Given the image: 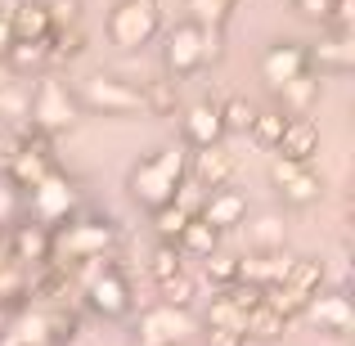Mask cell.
<instances>
[{
	"instance_id": "21",
	"label": "cell",
	"mask_w": 355,
	"mask_h": 346,
	"mask_svg": "<svg viewBox=\"0 0 355 346\" xmlns=\"http://www.w3.org/2000/svg\"><path fill=\"white\" fill-rule=\"evenodd\" d=\"M288 252L284 248H252L248 257H239V279L243 284H257V288H266V284H275L279 275L288 270Z\"/></svg>"
},
{
	"instance_id": "28",
	"label": "cell",
	"mask_w": 355,
	"mask_h": 346,
	"mask_svg": "<svg viewBox=\"0 0 355 346\" xmlns=\"http://www.w3.org/2000/svg\"><path fill=\"white\" fill-rule=\"evenodd\" d=\"M284 126H288V113H284V108H257V117H252L248 135L257 139L261 148H275L279 135H284Z\"/></svg>"
},
{
	"instance_id": "25",
	"label": "cell",
	"mask_w": 355,
	"mask_h": 346,
	"mask_svg": "<svg viewBox=\"0 0 355 346\" xmlns=\"http://www.w3.org/2000/svg\"><path fill=\"white\" fill-rule=\"evenodd\" d=\"M175 248H180L184 257L202 261L207 252H216V248H220V230H216V225H207L202 216H189V220H184V230L175 234Z\"/></svg>"
},
{
	"instance_id": "35",
	"label": "cell",
	"mask_w": 355,
	"mask_h": 346,
	"mask_svg": "<svg viewBox=\"0 0 355 346\" xmlns=\"http://www.w3.org/2000/svg\"><path fill=\"white\" fill-rule=\"evenodd\" d=\"M175 207H184V211H189V216H198V211H202V202H207V189H202V184L198 180H189V175H184V180H180V189H175Z\"/></svg>"
},
{
	"instance_id": "11",
	"label": "cell",
	"mask_w": 355,
	"mask_h": 346,
	"mask_svg": "<svg viewBox=\"0 0 355 346\" xmlns=\"http://www.w3.org/2000/svg\"><path fill=\"white\" fill-rule=\"evenodd\" d=\"M270 184L279 189V198L288 207H311V202L324 198V175L311 162H297V157H284V153L270 162Z\"/></svg>"
},
{
	"instance_id": "23",
	"label": "cell",
	"mask_w": 355,
	"mask_h": 346,
	"mask_svg": "<svg viewBox=\"0 0 355 346\" xmlns=\"http://www.w3.org/2000/svg\"><path fill=\"white\" fill-rule=\"evenodd\" d=\"M9 23H14L18 41H36V36H50V9H45V0H14Z\"/></svg>"
},
{
	"instance_id": "41",
	"label": "cell",
	"mask_w": 355,
	"mask_h": 346,
	"mask_svg": "<svg viewBox=\"0 0 355 346\" xmlns=\"http://www.w3.org/2000/svg\"><path fill=\"white\" fill-rule=\"evenodd\" d=\"M9 41H14V23H9V9H0V54L9 50Z\"/></svg>"
},
{
	"instance_id": "24",
	"label": "cell",
	"mask_w": 355,
	"mask_h": 346,
	"mask_svg": "<svg viewBox=\"0 0 355 346\" xmlns=\"http://www.w3.org/2000/svg\"><path fill=\"white\" fill-rule=\"evenodd\" d=\"M315 99H320V77H315V72H302V77H293V81L279 86V108H284L288 117L311 113Z\"/></svg>"
},
{
	"instance_id": "12",
	"label": "cell",
	"mask_w": 355,
	"mask_h": 346,
	"mask_svg": "<svg viewBox=\"0 0 355 346\" xmlns=\"http://www.w3.org/2000/svg\"><path fill=\"white\" fill-rule=\"evenodd\" d=\"M193 338V315L189 306H171V302H157L139 315L135 324V342H148V346H175Z\"/></svg>"
},
{
	"instance_id": "29",
	"label": "cell",
	"mask_w": 355,
	"mask_h": 346,
	"mask_svg": "<svg viewBox=\"0 0 355 346\" xmlns=\"http://www.w3.org/2000/svg\"><path fill=\"white\" fill-rule=\"evenodd\" d=\"M216 113H220L225 135H248L252 117H257V104H252V99H243V95H230L225 104H216Z\"/></svg>"
},
{
	"instance_id": "36",
	"label": "cell",
	"mask_w": 355,
	"mask_h": 346,
	"mask_svg": "<svg viewBox=\"0 0 355 346\" xmlns=\"http://www.w3.org/2000/svg\"><path fill=\"white\" fill-rule=\"evenodd\" d=\"M252 248H284V225L279 216H261L252 225Z\"/></svg>"
},
{
	"instance_id": "20",
	"label": "cell",
	"mask_w": 355,
	"mask_h": 346,
	"mask_svg": "<svg viewBox=\"0 0 355 346\" xmlns=\"http://www.w3.org/2000/svg\"><path fill=\"white\" fill-rule=\"evenodd\" d=\"M275 153L297 157V162H315V153H320V126L311 121V113L288 117V126H284V135H279Z\"/></svg>"
},
{
	"instance_id": "17",
	"label": "cell",
	"mask_w": 355,
	"mask_h": 346,
	"mask_svg": "<svg viewBox=\"0 0 355 346\" xmlns=\"http://www.w3.org/2000/svg\"><path fill=\"white\" fill-rule=\"evenodd\" d=\"M234 171H239V157L230 153L225 144L193 148V157H189V180H198L202 189H220V184H230Z\"/></svg>"
},
{
	"instance_id": "15",
	"label": "cell",
	"mask_w": 355,
	"mask_h": 346,
	"mask_svg": "<svg viewBox=\"0 0 355 346\" xmlns=\"http://www.w3.org/2000/svg\"><path fill=\"white\" fill-rule=\"evenodd\" d=\"M5 248H9V261H18V266H27V270L41 266V261H50V225H41L32 216H18L5 234Z\"/></svg>"
},
{
	"instance_id": "8",
	"label": "cell",
	"mask_w": 355,
	"mask_h": 346,
	"mask_svg": "<svg viewBox=\"0 0 355 346\" xmlns=\"http://www.w3.org/2000/svg\"><path fill=\"white\" fill-rule=\"evenodd\" d=\"M77 117H81L77 95H72L59 77H50V72H45V77L36 81L32 99H27V126L54 139V135H63V130L77 126Z\"/></svg>"
},
{
	"instance_id": "32",
	"label": "cell",
	"mask_w": 355,
	"mask_h": 346,
	"mask_svg": "<svg viewBox=\"0 0 355 346\" xmlns=\"http://www.w3.org/2000/svg\"><path fill=\"white\" fill-rule=\"evenodd\" d=\"M184 5H189V18H193V23H202V27H225L239 0H184Z\"/></svg>"
},
{
	"instance_id": "9",
	"label": "cell",
	"mask_w": 355,
	"mask_h": 346,
	"mask_svg": "<svg viewBox=\"0 0 355 346\" xmlns=\"http://www.w3.org/2000/svg\"><path fill=\"white\" fill-rule=\"evenodd\" d=\"M23 193H27V198H23V216L41 220V225H50V230L63 225V220L81 207L77 180H72L68 171H59V166H50V171H45L32 189H23Z\"/></svg>"
},
{
	"instance_id": "30",
	"label": "cell",
	"mask_w": 355,
	"mask_h": 346,
	"mask_svg": "<svg viewBox=\"0 0 355 346\" xmlns=\"http://www.w3.org/2000/svg\"><path fill=\"white\" fill-rule=\"evenodd\" d=\"M175 270H184V252L175 248L171 239H157V248L148 252V275H153V284L157 279H171Z\"/></svg>"
},
{
	"instance_id": "31",
	"label": "cell",
	"mask_w": 355,
	"mask_h": 346,
	"mask_svg": "<svg viewBox=\"0 0 355 346\" xmlns=\"http://www.w3.org/2000/svg\"><path fill=\"white\" fill-rule=\"evenodd\" d=\"M202 275H207V284L211 288H225V284H234L239 279V257L234 252H207V257H202Z\"/></svg>"
},
{
	"instance_id": "4",
	"label": "cell",
	"mask_w": 355,
	"mask_h": 346,
	"mask_svg": "<svg viewBox=\"0 0 355 346\" xmlns=\"http://www.w3.org/2000/svg\"><path fill=\"white\" fill-rule=\"evenodd\" d=\"M77 270V288H81V302L86 311H95L99 320H126L135 311V288L130 279L113 266V257H95V261H81Z\"/></svg>"
},
{
	"instance_id": "13",
	"label": "cell",
	"mask_w": 355,
	"mask_h": 346,
	"mask_svg": "<svg viewBox=\"0 0 355 346\" xmlns=\"http://www.w3.org/2000/svg\"><path fill=\"white\" fill-rule=\"evenodd\" d=\"M306 68L315 77H351L355 72V36L351 27H333L315 45H306Z\"/></svg>"
},
{
	"instance_id": "34",
	"label": "cell",
	"mask_w": 355,
	"mask_h": 346,
	"mask_svg": "<svg viewBox=\"0 0 355 346\" xmlns=\"http://www.w3.org/2000/svg\"><path fill=\"white\" fill-rule=\"evenodd\" d=\"M157 297H162V302H171V306H189L193 302V279H189V270H175L171 279H157Z\"/></svg>"
},
{
	"instance_id": "22",
	"label": "cell",
	"mask_w": 355,
	"mask_h": 346,
	"mask_svg": "<svg viewBox=\"0 0 355 346\" xmlns=\"http://www.w3.org/2000/svg\"><path fill=\"white\" fill-rule=\"evenodd\" d=\"M288 333V315L284 311H275L270 302H257L248 311V320H243V338L248 342H261V346H270V342H279Z\"/></svg>"
},
{
	"instance_id": "26",
	"label": "cell",
	"mask_w": 355,
	"mask_h": 346,
	"mask_svg": "<svg viewBox=\"0 0 355 346\" xmlns=\"http://www.w3.org/2000/svg\"><path fill=\"white\" fill-rule=\"evenodd\" d=\"M0 59H5L14 72H36V68L50 63V36H36V41H18V36H14Z\"/></svg>"
},
{
	"instance_id": "1",
	"label": "cell",
	"mask_w": 355,
	"mask_h": 346,
	"mask_svg": "<svg viewBox=\"0 0 355 346\" xmlns=\"http://www.w3.org/2000/svg\"><path fill=\"white\" fill-rule=\"evenodd\" d=\"M81 333V315L72 302H23L0 329V346H68Z\"/></svg>"
},
{
	"instance_id": "37",
	"label": "cell",
	"mask_w": 355,
	"mask_h": 346,
	"mask_svg": "<svg viewBox=\"0 0 355 346\" xmlns=\"http://www.w3.org/2000/svg\"><path fill=\"white\" fill-rule=\"evenodd\" d=\"M18 216H23V193H18L9 180H0V230H9Z\"/></svg>"
},
{
	"instance_id": "16",
	"label": "cell",
	"mask_w": 355,
	"mask_h": 346,
	"mask_svg": "<svg viewBox=\"0 0 355 346\" xmlns=\"http://www.w3.org/2000/svg\"><path fill=\"white\" fill-rule=\"evenodd\" d=\"M302 72H311V68H306V45L302 41H275V45H266V54H261V77H266L270 90H279L284 81L302 77Z\"/></svg>"
},
{
	"instance_id": "19",
	"label": "cell",
	"mask_w": 355,
	"mask_h": 346,
	"mask_svg": "<svg viewBox=\"0 0 355 346\" xmlns=\"http://www.w3.org/2000/svg\"><path fill=\"white\" fill-rule=\"evenodd\" d=\"M180 135L189 148H207V144H220L225 139V126H220V113L216 104H189L180 117Z\"/></svg>"
},
{
	"instance_id": "7",
	"label": "cell",
	"mask_w": 355,
	"mask_h": 346,
	"mask_svg": "<svg viewBox=\"0 0 355 346\" xmlns=\"http://www.w3.org/2000/svg\"><path fill=\"white\" fill-rule=\"evenodd\" d=\"M81 113H99V117H135L144 113V90L130 86L126 77H113V72H90L77 90Z\"/></svg>"
},
{
	"instance_id": "6",
	"label": "cell",
	"mask_w": 355,
	"mask_h": 346,
	"mask_svg": "<svg viewBox=\"0 0 355 346\" xmlns=\"http://www.w3.org/2000/svg\"><path fill=\"white\" fill-rule=\"evenodd\" d=\"M324 275H329V270H324V261L293 257V261H288V270L275 279V284L261 288V302H270L275 311H284L288 320H293V315H302L306 302H311V297L324 288Z\"/></svg>"
},
{
	"instance_id": "18",
	"label": "cell",
	"mask_w": 355,
	"mask_h": 346,
	"mask_svg": "<svg viewBox=\"0 0 355 346\" xmlns=\"http://www.w3.org/2000/svg\"><path fill=\"white\" fill-rule=\"evenodd\" d=\"M198 216L207 220V225H216L220 234H225V230H239L243 220H248V193H243V189H230V184L207 189V202H202Z\"/></svg>"
},
{
	"instance_id": "5",
	"label": "cell",
	"mask_w": 355,
	"mask_h": 346,
	"mask_svg": "<svg viewBox=\"0 0 355 346\" xmlns=\"http://www.w3.org/2000/svg\"><path fill=\"white\" fill-rule=\"evenodd\" d=\"M113 248H117V225L104 216H77L72 211L63 225L50 230V261H63V266L113 257Z\"/></svg>"
},
{
	"instance_id": "42",
	"label": "cell",
	"mask_w": 355,
	"mask_h": 346,
	"mask_svg": "<svg viewBox=\"0 0 355 346\" xmlns=\"http://www.w3.org/2000/svg\"><path fill=\"white\" fill-rule=\"evenodd\" d=\"M9 315H14V306H9V302H0V329L9 324Z\"/></svg>"
},
{
	"instance_id": "43",
	"label": "cell",
	"mask_w": 355,
	"mask_h": 346,
	"mask_svg": "<svg viewBox=\"0 0 355 346\" xmlns=\"http://www.w3.org/2000/svg\"><path fill=\"white\" fill-rule=\"evenodd\" d=\"M9 261V248H5V230H0V266Z\"/></svg>"
},
{
	"instance_id": "44",
	"label": "cell",
	"mask_w": 355,
	"mask_h": 346,
	"mask_svg": "<svg viewBox=\"0 0 355 346\" xmlns=\"http://www.w3.org/2000/svg\"><path fill=\"white\" fill-rule=\"evenodd\" d=\"M135 346H148V342H135Z\"/></svg>"
},
{
	"instance_id": "27",
	"label": "cell",
	"mask_w": 355,
	"mask_h": 346,
	"mask_svg": "<svg viewBox=\"0 0 355 346\" xmlns=\"http://www.w3.org/2000/svg\"><path fill=\"white\" fill-rule=\"evenodd\" d=\"M175 86H180V81H171V77L139 86V90H144V113H148V117H171V113H175V104H180Z\"/></svg>"
},
{
	"instance_id": "10",
	"label": "cell",
	"mask_w": 355,
	"mask_h": 346,
	"mask_svg": "<svg viewBox=\"0 0 355 346\" xmlns=\"http://www.w3.org/2000/svg\"><path fill=\"white\" fill-rule=\"evenodd\" d=\"M157 32H162V9H157V0H117V5L108 9V41H113L117 50L135 54V50H144V45H153Z\"/></svg>"
},
{
	"instance_id": "33",
	"label": "cell",
	"mask_w": 355,
	"mask_h": 346,
	"mask_svg": "<svg viewBox=\"0 0 355 346\" xmlns=\"http://www.w3.org/2000/svg\"><path fill=\"white\" fill-rule=\"evenodd\" d=\"M148 216H153V230H157V239H171V243H175V234L184 230L189 211H184V207H175V202H162V207H153Z\"/></svg>"
},
{
	"instance_id": "3",
	"label": "cell",
	"mask_w": 355,
	"mask_h": 346,
	"mask_svg": "<svg viewBox=\"0 0 355 346\" xmlns=\"http://www.w3.org/2000/svg\"><path fill=\"white\" fill-rule=\"evenodd\" d=\"M220 32H225V27H202V23H193V18L175 23L171 32L162 36V72L171 81L198 77L207 63L220 59Z\"/></svg>"
},
{
	"instance_id": "39",
	"label": "cell",
	"mask_w": 355,
	"mask_h": 346,
	"mask_svg": "<svg viewBox=\"0 0 355 346\" xmlns=\"http://www.w3.org/2000/svg\"><path fill=\"white\" fill-rule=\"evenodd\" d=\"M207 346H248L239 329H225V324H207Z\"/></svg>"
},
{
	"instance_id": "40",
	"label": "cell",
	"mask_w": 355,
	"mask_h": 346,
	"mask_svg": "<svg viewBox=\"0 0 355 346\" xmlns=\"http://www.w3.org/2000/svg\"><path fill=\"white\" fill-rule=\"evenodd\" d=\"M293 5H297V14L320 18V23H329V18H333V0H293Z\"/></svg>"
},
{
	"instance_id": "14",
	"label": "cell",
	"mask_w": 355,
	"mask_h": 346,
	"mask_svg": "<svg viewBox=\"0 0 355 346\" xmlns=\"http://www.w3.org/2000/svg\"><path fill=\"white\" fill-rule=\"evenodd\" d=\"M302 315L324 333V338H351L355 333V306H351L347 293H324L320 288V293L306 302Z\"/></svg>"
},
{
	"instance_id": "2",
	"label": "cell",
	"mask_w": 355,
	"mask_h": 346,
	"mask_svg": "<svg viewBox=\"0 0 355 346\" xmlns=\"http://www.w3.org/2000/svg\"><path fill=\"white\" fill-rule=\"evenodd\" d=\"M184 175H189V153H184V144H162V148H153L148 157H139V162L130 166L126 193L144 211H153V207H162V202L175 198Z\"/></svg>"
},
{
	"instance_id": "38",
	"label": "cell",
	"mask_w": 355,
	"mask_h": 346,
	"mask_svg": "<svg viewBox=\"0 0 355 346\" xmlns=\"http://www.w3.org/2000/svg\"><path fill=\"white\" fill-rule=\"evenodd\" d=\"M45 9H50V32L81 18V0H45Z\"/></svg>"
}]
</instances>
